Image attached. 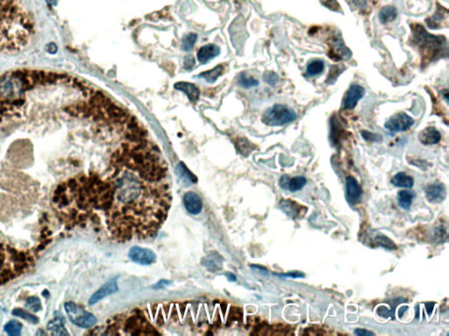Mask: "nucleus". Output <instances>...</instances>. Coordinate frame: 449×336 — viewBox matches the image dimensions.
<instances>
[{
	"mask_svg": "<svg viewBox=\"0 0 449 336\" xmlns=\"http://www.w3.org/2000/svg\"><path fill=\"white\" fill-rule=\"evenodd\" d=\"M419 141L425 146H433L441 141V132L435 127H426L419 133Z\"/></svg>",
	"mask_w": 449,
	"mask_h": 336,
	"instance_id": "14",
	"label": "nucleus"
},
{
	"mask_svg": "<svg viewBox=\"0 0 449 336\" xmlns=\"http://www.w3.org/2000/svg\"><path fill=\"white\" fill-rule=\"evenodd\" d=\"M391 183L398 187L412 188L414 186V179L405 172H400L394 175Z\"/></svg>",
	"mask_w": 449,
	"mask_h": 336,
	"instance_id": "21",
	"label": "nucleus"
},
{
	"mask_svg": "<svg viewBox=\"0 0 449 336\" xmlns=\"http://www.w3.org/2000/svg\"><path fill=\"white\" fill-rule=\"evenodd\" d=\"M442 95L444 96L447 103H449V91H448V90L442 91Z\"/></svg>",
	"mask_w": 449,
	"mask_h": 336,
	"instance_id": "43",
	"label": "nucleus"
},
{
	"mask_svg": "<svg viewBox=\"0 0 449 336\" xmlns=\"http://www.w3.org/2000/svg\"><path fill=\"white\" fill-rule=\"evenodd\" d=\"M175 89L177 91H183L184 94H186L188 98L193 103H196L199 100L200 91L192 83L180 82V83H175Z\"/></svg>",
	"mask_w": 449,
	"mask_h": 336,
	"instance_id": "18",
	"label": "nucleus"
},
{
	"mask_svg": "<svg viewBox=\"0 0 449 336\" xmlns=\"http://www.w3.org/2000/svg\"><path fill=\"white\" fill-rule=\"evenodd\" d=\"M281 209L288 216L295 218L298 217L302 213V206L298 205V202H292L290 200H282L280 202Z\"/></svg>",
	"mask_w": 449,
	"mask_h": 336,
	"instance_id": "19",
	"label": "nucleus"
},
{
	"mask_svg": "<svg viewBox=\"0 0 449 336\" xmlns=\"http://www.w3.org/2000/svg\"><path fill=\"white\" fill-rule=\"evenodd\" d=\"M48 330L53 336H69L68 331L64 328V319L62 316L56 317L49 321Z\"/></svg>",
	"mask_w": 449,
	"mask_h": 336,
	"instance_id": "20",
	"label": "nucleus"
},
{
	"mask_svg": "<svg viewBox=\"0 0 449 336\" xmlns=\"http://www.w3.org/2000/svg\"><path fill=\"white\" fill-rule=\"evenodd\" d=\"M374 243L378 246H381L382 248H385L388 249H395L396 246L393 242L390 240V238L386 237L382 234H377L374 237Z\"/></svg>",
	"mask_w": 449,
	"mask_h": 336,
	"instance_id": "27",
	"label": "nucleus"
},
{
	"mask_svg": "<svg viewBox=\"0 0 449 336\" xmlns=\"http://www.w3.org/2000/svg\"><path fill=\"white\" fill-rule=\"evenodd\" d=\"M227 277H228V278H229L231 281L236 280V277H235V275H234L233 273H228V274H227Z\"/></svg>",
	"mask_w": 449,
	"mask_h": 336,
	"instance_id": "45",
	"label": "nucleus"
},
{
	"mask_svg": "<svg viewBox=\"0 0 449 336\" xmlns=\"http://www.w3.org/2000/svg\"><path fill=\"white\" fill-rule=\"evenodd\" d=\"M176 174H178L179 177L183 180L186 186H189L192 183H196L197 182V178L194 176V174H191L183 162L178 164V166L176 167Z\"/></svg>",
	"mask_w": 449,
	"mask_h": 336,
	"instance_id": "24",
	"label": "nucleus"
},
{
	"mask_svg": "<svg viewBox=\"0 0 449 336\" xmlns=\"http://www.w3.org/2000/svg\"><path fill=\"white\" fill-rule=\"evenodd\" d=\"M407 309H408V307H407V306H403V307H401V308H400V310H399V316H403L404 312H406Z\"/></svg>",
	"mask_w": 449,
	"mask_h": 336,
	"instance_id": "44",
	"label": "nucleus"
},
{
	"mask_svg": "<svg viewBox=\"0 0 449 336\" xmlns=\"http://www.w3.org/2000/svg\"><path fill=\"white\" fill-rule=\"evenodd\" d=\"M325 69V63L321 60H313L310 61L306 67V75L307 76H317L322 74Z\"/></svg>",
	"mask_w": 449,
	"mask_h": 336,
	"instance_id": "25",
	"label": "nucleus"
},
{
	"mask_svg": "<svg viewBox=\"0 0 449 336\" xmlns=\"http://www.w3.org/2000/svg\"><path fill=\"white\" fill-rule=\"evenodd\" d=\"M306 183H307V180L304 176H297L294 178H290L287 175H283L279 181V185L282 188L289 190L292 193L302 189L303 187L306 186Z\"/></svg>",
	"mask_w": 449,
	"mask_h": 336,
	"instance_id": "13",
	"label": "nucleus"
},
{
	"mask_svg": "<svg viewBox=\"0 0 449 336\" xmlns=\"http://www.w3.org/2000/svg\"><path fill=\"white\" fill-rule=\"evenodd\" d=\"M351 1L357 8L365 9L368 5L367 0H351Z\"/></svg>",
	"mask_w": 449,
	"mask_h": 336,
	"instance_id": "40",
	"label": "nucleus"
},
{
	"mask_svg": "<svg viewBox=\"0 0 449 336\" xmlns=\"http://www.w3.org/2000/svg\"><path fill=\"white\" fill-rule=\"evenodd\" d=\"M36 252L21 250L0 243V285L6 284L26 273L34 264Z\"/></svg>",
	"mask_w": 449,
	"mask_h": 336,
	"instance_id": "1",
	"label": "nucleus"
},
{
	"mask_svg": "<svg viewBox=\"0 0 449 336\" xmlns=\"http://www.w3.org/2000/svg\"><path fill=\"white\" fill-rule=\"evenodd\" d=\"M128 257L132 261L141 265H150L156 261V255L150 249L134 246L129 249Z\"/></svg>",
	"mask_w": 449,
	"mask_h": 336,
	"instance_id": "6",
	"label": "nucleus"
},
{
	"mask_svg": "<svg viewBox=\"0 0 449 336\" xmlns=\"http://www.w3.org/2000/svg\"><path fill=\"white\" fill-rule=\"evenodd\" d=\"M344 69H345V67H343L342 65L332 66L330 71H329V75H328L327 79H326V83L333 84V83H335L336 80L338 79L339 75H341L342 72L345 71Z\"/></svg>",
	"mask_w": 449,
	"mask_h": 336,
	"instance_id": "30",
	"label": "nucleus"
},
{
	"mask_svg": "<svg viewBox=\"0 0 449 336\" xmlns=\"http://www.w3.org/2000/svg\"><path fill=\"white\" fill-rule=\"evenodd\" d=\"M12 315L14 316L20 317L21 319L23 320H27L28 322L32 323V324H37L39 322V319L35 316V315H33L31 313L25 311L23 309L16 308L14 310H12Z\"/></svg>",
	"mask_w": 449,
	"mask_h": 336,
	"instance_id": "29",
	"label": "nucleus"
},
{
	"mask_svg": "<svg viewBox=\"0 0 449 336\" xmlns=\"http://www.w3.org/2000/svg\"><path fill=\"white\" fill-rule=\"evenodd\" d=\"M171 282H170V281L162 279V280H160L158 283H156L154 285V288H163V287H166V286L171 285Z\"/></svg>",
	"mask_w": 449,
	"mask_h": 336,
	"instance_id": "41",
	"label": "nucleus"
},
{
	"mask_svg": "<svg viewBox=\"0 0 449 336\" xmlns=\"http://www.w3.org/2000/svg\"><path fill=\"white\" fill-rule=\"evenodd\" d=\"M26 307H28L33 312H37L42 309V305H41V302L38 297L33 296L28 298V301L26 303Z\"/></svg>",
	"mask_w": 449,
	"mask_h": 336,
	"instance_id": "32",
	"label": "nucleus"
},
{
	"mask_svg": "<svg viewBox=\"0 0 449 336\" xmlns=\"http://www.w3.org/2000/svg\"><path fill=\"white\" fill-rule=\"evenodd\" d=\"M222 72L223 67L219 65V66L215 67L213 69H211L210 71L204 72L202 74H200L199 76V78L205 79L208 83H213L217 81L219 75L222 74Z\"/></svg>",
	"mask_w": 449,
	"mask_h": 336,
	"instance_id": "26",
	"label": "nucleus"
},
{
	"mask_svg": "<svg viewBox=\"0 0 449 336\" xmlns=\"http://www.w3.org/2000/svg\"><path fill=\"white\" fill-rule=\"evenodd\" d=\"M425 305H426L427 309H429V312H428V313H429V314H431V313H432V312H433V306H434V303H433V302L425 303Z\"/></svg>",
	"mask_w": 449,
	"mask_h": 336,
	"instance_id": "42",
	"label": "nucleus"
},
{
	"mask_svg": "<svg viewBox=\"0 0 449 336\" xmlns=\"http://www.w3.org/2000/svg\"><path fill=\"white\" fill-rule=\"evenodd\" d=\"M48 3L51 4H56V0H48Z\"/></svg>",
	"mask_w": 449,
	"mask_h": 336,
	"instance_id": "46",
	"label": "nucleus"
},
{
	"mask_svg": "<svg viewBox=\"0 0 449 336\" xmlns=\"http://www.w3.org/2000/svg\"><path fill=\"white\" fill-rule=\"evenodd\" d=\"M412 28L414 40L425 56L434 60L443 55V52L447 51L445 37L430 34L421 25H413Z\"/></svg>",
	"mask_w": 449,
	"mask_h": 336,
	"instance_id": "2",
	"label": "nucleus"
},
{
	"mask_svg": "<svg viewBox=\"0 0 449 336\" xmlns=\"http://www.w3.org/2000/svg\"><path fill=\"white\" fill-rule=\"evenodd\" d=\"M22 327H23L22 324L18 320H11L4 325V332L9 336H20L21 334V330H22Z\"/></svg>",
	"mask_w": 449,
	"mask_h": 336,
	"instance_id": "28",
	"label": "nucleus"
},
{
	"mask_svg": "<svg viewBox=\"0 0 449 336\" xmlns=\"http://www.w3.org/2000/svg\"><path fill=\"white\" fill-rule=\"evenodd\" d=\"M364 95H365V89L362 86L359 84L351 85L344 98L343 108L345 110H353L356 107L358 102L364 96Z\"/></svg>",
	"mask_w": 449,
	"mask_h": 336,
	"instance_id": "7",
	"label": "nucleus"
},
{
	"mask_svg": "<svg viewBox=\"0 0 449 336\" xmlns=\"http://www.w3.org/2000/svg\"><path fill=\"white\" fill-rule=\"evenodd\" d=\"M240 83L242 85L243 87L251 88L258 86L259 82L257 80L254 79V77L246 76V75L243 74L240 77Z\"/></svg>",
	"mask_w": 449,
	"mask_h": 336,
	"instance_id": "33",
	"label": "nucleus"
},
{
	"mask_svg": "<svg viewBox=\"0 0 449 336\" xmlns=\"http://www.w3.org/2000/svg\"><path fill=\"white\" fill-rule=\"evenodd\" d=\"M346 198L350 204H357L362 197V190L353 176L346 177Z\"/></svg>",
	"mask_w": 449,
	"mask_h": 336,
	"instance_id": "11",
	"label": "nucleus"
},
{
	"mask_svg": "<svg viewBox=\"0 0 449 336\" xmlns=\"http://www.w3.org/2000/svg\"><path fill=\"white\" fill-rule=\"evenodd\" d=\"M361 135H362V139L366 140V141H369V142H379V141L382 140V137H381V135L370 132L369 131H365V130L361 131Z\"/></svg>",
	"mask_w": 449,
	"mask_h": 336,
	"instance_id": "34",
	"label": "nucleus"
},
{
	"mask_svg": "<svg viewBox=\"0 0 449 336\" xmlns=\"http://www.w3.org/2000/svg\"><path fill=\"white\" fill-rule=\"evenodd\" d=\"M354 335L358 336H375V333L370 332L362 328H357L354 330Z\"/></svg>",
	"mask_w": 449,
	"mask_h": 336,
	"instance_id": "38",
	"label": "nucleus"
},
{
	"mask_svg": "<svg viewBox=\"0 0 449 336\" xmlns=\"http://www.w3.org/2000/svg\"><path fill=\"white\" fill-rule=\"evenodd\" d=\"M415 194L411 190H401L398 194V204L404 210H409Z\"/></svg>",
	"mask_w": 449,
	"mask_h": 336,
	"instance_id": "23",
	"label": "nucleus"
},
{
	"mask_svg": "<svg viewBox=\"0 0 449 336\" xmlns=\"http://www.w3.org/2000/svg\"><path fill=\"white\" fill-rule=\"evenodd\" d=\"M414 124V119L405 112L392 116L385 123L384 128L391 132H401L409 130Z\"/></svg>",
	"mask_w": 449,
	"mask_h": 336,
	"instance_id": "5",
	"label": "nucleus"
},
{
	"mask_svg": "<svg viewBox=\"0 0 449 336\" xmlns=\"http://www.w3.org/2000/svg\"><path fill=\"white\" fill-rule=\"evenodd\" d=\"M406 301L404 298H396V299H393L391 301H385V303L388 304V306L383 305H379L377 312H378L379 316L382 317V318H389V317H390V318L394 319L395 318L396 308L398 307L399 305L406 302Z\"/></svg>",
	"mask_w": 449,
	"mask_h": 336,
	"instance_id": "15",
	"label": "nucleus"
},
{
	"mask_svg": "<svg viewBox=\"0 0 449 336\" xmlns=\"http://www.w3.org/2000/svg\"><path fill=\"white\" fill-rule=\"evenodd\" d=\"M198 39V35L195 33H190L183 38V42H182V48L184 51H191L192 48H194L196 41Z\"/></svg>",
	"mask_w": 449,
	"mask_h": 336,
	"instance_id": "31",
	"label": "nucleus"
},
{
	"mask_svg": "<svg viewBox=\"0 0 449 336\" xmlns=\"http://www.w3.org/2000/svg\"><path fill=\"white\" fill-rule=\"evenodd\" d=\"M219 54L220 49L218 46L214 44H208L199 49L198 52V60L200 63L206 64L207 61L219 56Z\"/></svg>",
	"mask_w": 449,
	"mask_h": 336,
	"instance_id": "16",
	"label": "nucleus"
},
{
	"mask_svg": "<svg viewBox=\"0 0 449 336\" xmlns=\"http://www.w3.org/2000/svg\"><path fill=\"white\" fill-rule=\"evenodd\" d=\"M118 283H117V278H113L111 280L108 281L104 285H102L97 292H96L91 299L89 300V305H95L96 303L100 302L101 300L104 299L105 297L111 295L112 293L118 292Z\"/></svg>",
	"mask_w": 449,
	"mask_h": 336,
	"instance_id": "9",
	"label": "nucleus"
},
{
	"mask_svg": "<svg viewBox=\"0 0 449 336\" xmlns=\"http://www.w3.org/2000/svg\"><path fill=\"white\" fill-rule=\"evenodd\" d=\"M332 46L330 48L329 57L333 58L335 61L341 60H348L352 57V53L348 48L344 45L343 40L341 38H334L332 40Z\"/></svg>",
	"mask_w": 449,
	"mask_h": 336,
	"instance_id": "8",
	"label": "nucleus"
},
{
	"mask_svg": "<svg viewBox=\"0 0 449 336\" xmlns=\"http://www.w3.org/2000/svg\"><path fill=\"white\" fill-rule=\"evenodd\" d=\"M65 311L72 323L79 328H91L97 323V318L83 307L74 302H67L64 305Z\"/></svg>",
	"mask_w": 449,
	"mask_h": 336,
	"instance_id": "4",
	"label": "nucleus"
},
{
	"mask_svg": "<svg viewBox=\"0 0 449 336\" xmlns=\"http://www.w3.org/2000/svg\"><path fill=\"white\" fill-rule=\"evenodd\" d=\"M276 276L282 277H290V278H300L305 277V274L300 272H290V273H281V274H275Z\"/></svg>",
	"mask_w": 449,
	"mask_h": 336,
	"instance_id": "36",
	"label": "nucleus"
},
{
	"mask_svg": "<svg viewBox=\"0 0 449 336\" xmlns=\"http://www.w3.org/2000/svg\"><path fill=\"white\" fill-rule=\"evenodd\" d=\"M324 4L327 6L328 8L334 10V11H337V9L339 7V4L336 2V0H325Z\"/></svg>",
	"mask_w": 449,
	"mask_h": 336,
	"instance_id": "39",
	"label": "nucleus"
},
{
	"mask_svg": "<svg viewBox=\"0 0 449 336\" xmlns=\"http://www.w3.org/2000/svg\"><path fill=\"white\" fill-rule=\"evenodd\" d=\"M183 204L187 211L191 214H199L203 209V203L201 199L195 192H187L183 196Z\"/></svg>",
	"mask_w": 449,
	"mask_h": 336,
	"instance_id": "12",
	"label": "nucleus"
},
{
	"mask_svg": "<svg viewBox=\"0 0 449 336\" xmlns=\"http://www.w3.org/2000/svg\"><path fill=\"white\" fill-rule=\"evenodd\" d=\"M263 80L265 83L270 84L271 86H275L277 82H278V76L277 75L272 71H267L265 72V74L263 75Z\"/></svg>",
	"mask_w": 449,
	"mask_h": 336,
	"instance_id": "35",
	"label": "nucleus"
},
{
	"mask_svg": "<svg viewBox=\"0 0 449 336\" xmlns=\"http://www.w3.org/2000/svg\"><path fill=\"white\" fill-rule=\"evenodd\" d=\"M195 64V60L191 56H187L184 60V67L186 69H191V67L194 66Z\"/></svg>",
	"mask_w": 449,
	"mask_h": 336,
	"instance_id": "37",
	"label": "nucleus"
},
{
	"mask_svg": "<svg viewBox=\"0 0 449 336\" xmlns=\"http://www.w3.org/2000/svg\"><path fill=\"white\" fill-rule=\"evenodd\" d=\"M263 123L269 126H282L297 119V113L285 104H275L263 113Z\"/></svg>",
	"mask_w": 449,
	"mask_h": 336,
	"instance_id": "3",
	"label": "nucleus"
},
{
	"mask_svg": "<svg viewBox=\"0 0 449 336\" xmlns=\"http://www.w3.org/2000/svg\"><path fill=\"white\" fill-rule=\"evenodd\" d=\"M398 16V10L392 5H387L381 9L379 12V20L381 21V24H387L393 21Z\"/></svg>",
	"mask_w": 449,
	"mask_h": 336,
	"instance_id": "22",
	"label": "nucleus"
},
{
	"mask_svg": "<svg viewBox=\"0 0 449 336\" xmlns=\"http://www.w3.org/2000/svg\"><path fill=\"white\" fill-rule=\"evenodd\" d=\"M426 199L432 203H441L447 197V188L442 183H434L425 189Z\"/></svg>",
	"mask_w": 449,
	"mask_h": 336,
	"instance_id": "10",
	"label": "nucleus"
},
{
	"mask_svg": "<svg viewBox=\"0 0 449 336\" xmlns=\"http://www.w3.org/2000/svg\"><path fill=\"white\" fill-rule=\"evenodd\" d=\"M439 5V4H438ZM448 16H449V12L447 9L444 8L443 6H440L437 9V12L434 13L433 17L426 20L427 26L432 29H439L442 26V22L445 21L448 22Z\"/></svg>",
	"mask_w": 449,
	"mask_h": 336,
	"instance_id": "17",
	"label": "nucleus"
}]
</instances>
